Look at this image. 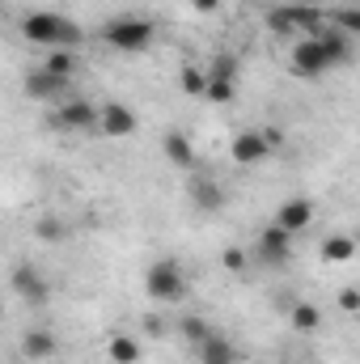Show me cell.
<instances>
[{
    "label": "cell",
    "instance_id": "obj_27",
    "mask_svg": "<svg viewBox=\"0 0 360 364\" xmlns=\"http://www.w3.org/2000/svg\"><path fill=\"white\" fill-rule=\"evenodd\" d=\"M208 77H216V81H238V60H233V55H216V64L208 68Z\"/></svg>",
    "mask_w": 360,
    "mask_h": 364
},
{
    "label": "cell",
    "instance_id": "obj_8",
    "mask_svg": "<svg viewBox=\"0 0 360 364\" xmlns=\"http://www.w3.org/2000/svg\"><path fill=\"white\" fill-rule=\"evenodd\" d=\"M309 220H314V199H305V195H297V199H288V203L275 208V225L288 229V233H305Z\"/></svg>",
    "mask_w": 360,
    "mask_h": 364
},
{
    "label": "cell",
    "instance_id": "obj_15",
    "mask_svg": "<svg viewBox=\"0 0 360 364\" xmlns=\"http://www.w3.org/2000/svg\"><path fill=\"white\" fill-rule=\"evenodd\" d=\"M64 85H68V81L51 77L47 68H38V73H30V77H26V93H30V97H55Z\"/></svg>",
    "mask_w": 360,
    "mask_h": 364
},
{
    "label": "cell",
    "instance_id": "obj_19",
    "mask_svg": "<svg viewBox=\"0 0 360 364\" xmlns=\"http://www.w3.org/2000/svg\"><path fill=\"white\" fill-rule=\"evenodd\" d=\"M51 77H60V81H73V73H77V55L68 51V47H55L51 55H47V64H43Z\"/></svg>",
    "mask_w": 360,
    "mask_h": 364
},
{
    "label": "cell",
    "instance_id": "obj_9",
    "mask_svg": "<svg viewBox=\"0 0 360 364\" xmlns=\"http://www.w3.org/2000/svg\"><path fill=\"white\" fill-rule=\"evenodd\" d=\"M288 255H292V233L271 220L268 229L259 233V259H268V263H288Z\"/></svg>",
    "mask_w": 360,
    "mask_h": 364
},
{
    "label": "cell",
    "instance_id": "obj_10",
    "mask_svg": "<svg viewBox=\"0 0 360 364\" xmlns=\"http://www.w3.org/2000/svg\"><path fill=\"white\" fill-rule=\"evenodd\" d=\"M13 292H17L21 301H30V305H43V301H47V284H43V275L34 272L30 263L13 267Z\"/></svg>",
    "mask_w": 360,
    "mask_h": 364
},
{
    "label": "cell",
    "instance_id": "obj_3",
    "mask_svg": "<svg viewBox=\"0 0 360 364\" xmlns=\"http://www.w3.org/2000/svg\"><path fill=\"white\" fill-rule=\"evenodd\" d=\"M268 26L275 34L314 38V34H322V9H314V4H280V9L268 13Z\"/></svg>",
    "mask_w": 360,
    "mask_h": 364
},
{
    "label": "cell",
    "instance_id": "obj_22",
    "mask_svg": "<svg viewBox=\"0 0 360 364\" xmlns=\"http://www.w3.org/2000/svg\"><path fill=\"white\" fill-rule=\"evenodd\" d=\"M179 331H182V339H186V343H195V348H199L203 339H212V335H216V331H212V326H208L203 318H182Z\"/></svg>",
    "mask_w": 360,
    "mask_h": 364
},
{
    "label": "cell",
    "instance_id": "obj_18",
    "mask_svg": "<svg viewBox=\"0 0 360 364\" xmlns=\"http://www.w3.org/2000/svg\"><path fill=\"white\" fill-rule=\"evenodd\" d=\"M322 47H327V55H331V64H344L348 55H352V47H348V34L344 30H322V34H314Z\"/></svg>",
    "mask_w": 360,
    "mask_h": 364
},
{
    "label": "cell",
    "instance_id": "obj_1",
    "mask_svg": "<svg viewBox=\"0 0 360 364\" xmlns=\"http://www.w3.org/2000/svg\"><path fill=\"white\" fill-rule=\"evenodd\" d=\"M21 34L34 43V47H81V26L77 21H68V17H60V13H26V21H21Z\"/></svg>",
    "mask_w": 360,
    "mask_h": 364
},
{
    "label": "cell",
    "instance_id": "obj_2",
    "mask_svg": "<svg viewBox=\"0 0 360 364\" xmlns=\"http://www.w3.org/2000/svg\"><path fill=\"white\" fill-rule=\"evenodd\" d=\"M153 38H157V26L144 21V17H115V21L102 26V43L115 47V51H127V55L132 51H149Z\"/></svg>",
    "mask_w": 360,
    "mask_h": 364
},
{
    "label": "cell",
    "instance_id": "obj_16",
    "mask_svg": "<svg viewBox=\"0 0 360 364\" xmlns=\"http://www.w3.org/2000/svg\"><path fill=\"white\" fill-rule=\"evenodd\" d=\"M356 255V237H344V233H331L327 242H322V259L327 263H348Z\"/></svg>",
    "mask_w": 360,
    "mask_h": 364
},
{
    "label": "cell",
    "instance_id": "obj_26",
    "mask_svg": "<svg viewBox=\"0 0 360 364\" xmlns=\"http://www.w3.org/2000/svg\"><path fill=\"white\" fill-rule=\"evenodd\" d=\"M335 30H344L348 38H352V34L360 38V9H356V4H352V9H339V13H335Z\"/></svg>",
    "mask_w": 360,
    "mask_h": 364
},
{
    "label": "cell",
    "instance_id": "obj_29",
    "mask_svg": "<svg viewBox=\"0 0 360 364\" xmlns=\"http://www.w3.org/2000/svg\"><path fill=\"white\" fill-rule=\"evenodd\" d=\"M339 309L360 314V292H356V288H344V292H339Z\"/></svg>",
    "mask_w": 360,
    "mask_h": 364
},
{
    "label": "cell",
    "instance_id": "obj_11",
    "mask_svg": "<svg viewBox=\"0 0 360 364\" xmlns=\"http://www.w3.org/2000/svg\"><path fill=\"white\" fill-rule=\"evenodd\" d=\"M191 203H195V208H199L203 216L221 212V208H225V191H221V182H212V178L191 182Z\"/></svg>",
    "mask_w": 360,
    "mask_h": 364
},
{
    "label": "cell",
    "instance_id": "obj_28",
    "mask_svg": "<svg viewBox=\"0 0 360 364\" xmlns=\"http://www.w3.org/2000/svg\"><path fill=\"white\" fill-rule=\"evenodd\" d=\"M225 267H229V272H246V250L229 246V250H225Z\"/></svg>",
    "mask_w": 360,
    "mask_h": 364
},
{
    "label": "cell",
    "instance_id": "obj_31",
    "mask_svg": "<svg viewBox=\"0 0 360 364\" xmlns=\"http://www.w3.org/2000/svg\"><path fill=\"white\" fill-rule=\"evenodd\" d=\"M225 364H238V360H225Z\"/></svg>",
    "mask_w": 360,
    "mask_h": 364
},
{
    "label": "cell",
    "instance_id": "obj_5",
    "mask_svg": "<svg viewBox=\"0 0 360 364\" xmlns=\"http://www.w3.org/2000/svg\"><path fill=\"white\" fill-rule=\"evenodd\" d=\"M292 73L297 77H305V81H314V77H322V73H331L335 64H331V55H327V47L318 43V38H297V47H292Z\"/></svg>",
    "mask_w": 360,
    "mask_h": 364
},
{
    "label": "cell",
    "instance_id": "obj_21",
    "mask_svg": "<svg viewBox=\"0 0 360 364\" xmlns=\"http://www.w3.org/2000/svg\"><path fill=\"white\" fill-rule=\"evenodd\" d=\"M292 326L297 331H318L322 326V314H318V305H292Z\"/></svg>",
    "mask_w": 360,
    "mask_h": 364
},
{
    "label": "cell",
    "instance_id": "obj_6",
    "mask_svg": "<svg viewBox=\"0 0 360 364\" xmlns=\"http://www.w3.org/2000/svg\"><path fill=\"white\" fill-rule=\"evenodd\" d=\"M280 144V136L275 132H238L233 136V144H229V153H233V161L238 166H255V161H263L271 149Z\"/></svg>",
    "mask_w": 360,
    "mask_h": 364
},
{
    "label": "cell",
    "instance_id": "obj_4",
    "mask_svg": "<svg viewBox=\"0 0 360 364\" xmlns=\"http://www.w3.org/2000/svg\"><path fill=\"white\" fill-rule=\"evenodd\" d=\"M144 292L153 301H162V305H174V301H182V292H186V275H182V267L174 259H157L144 272Z\"/></svg>",
    "mask_w": 360,
    "mask_h": 364
},
{
    "label": "cell",
    "instance_id": "obj_13",
    "mask_svg": "<svg viewBox=\"0 0 360 364\" xmlns=\"http://www.w3.org/2000/svg\"><path fill=\"white\" fill-rule=\"evenodd\" d=\"M162 149H166V157H170L179 170H191V166H195V149H191V140H186L182 132H166Z\"/></svg>",
    "mask_w": 360,
    "mask_h": 364
},
{
    "label": "cell",
    "instance_id": "obj_24",
    "mask_svg": "<svg viewBox=\"0 0 360 364\" xmlns=\"http://www.w3.org/2000/svg\"><path fill=\"white\" fill-rule=\"evenodd\" d=\"M182 90L191 93V97H203V93H208V73L195 68V64H186V68H182Z\"/></svg>",
    "mask_w": 360,
    "mask_h": 364
},
{
    "label": "cell",
    "instance_id": "obj_12",
    "mask_svg": "<svg viewBox=\"0 0 360 364\" xmlns=\"http://www.w3.org/2000/svg\"><path fill=\"white\" fill-rule=\"evenodd\" d=\"M60 123H64V127H93V123H97V106L73 97V102L60 106Z\"/></svg>",
    "mask_w": 360,
    "mask_h": 364
},
{
    "label": "cell",
    "instance_id": "obj_17",
    "mask_svg": "<svg viewBox=\"0 0 360 364\" xmlns=\"http://www.w3.org/2000/svg\"><path fill=\"white\" fill-rule=\"evenodd\" d=\"M106 356L115 364H140V343H136L132 335H115V339L106 343Z\"/></svg>",
    "mask_w": 360,
    "mask_h": 364
},
{
    "label": "cell",
    "instance_id": "obj_25",
    "mask_svg": "<svg viewBox=\"0 0 360 364\" xmlns=\"http://www.w3.org/2000/svg\"><path fill=\"white\" fill-rule=\"evenodd\" d=\"M34 233H38L43 242H64V237H68V229H64V225H60L55 216H43V220L34 225Z\"/></svg>",
    "mask_w": 360,
    "mask_h": 364
},
{
    "label": "cell",
    "instance_id": "obj_7",
    "mask_svg": "<svg viewBox=\"0 0 360 364\" xmlns=\"http://www.w3.org/2000/svg\"><path fill=\"white\" fill-rule=\"evenodd\" d=\"M97 127H102V136L123 140V136H136V114H132L123 102H106V106L97 110Z\"/></svg>",
    "mask_w": 360,
    "mask_h": 364
},
{
    "label": "cell",
    "instance_id": "obj_23",
    "mask_svg": "<svg viewBox=\"0 0 360 364\" xmlns=\"http://www.w3.org/2000/svg\"><path fill=\"white\" fill-rule=\"evenodd\" d=\"M208 102H216V106H229L233 97H238V81H216V77H208V93H203Z\"/></svg>",
    "mask_w": 360,
    "mask_h": 364
},
{
    "label": "cell",
    "instance_id": "obj_14",
    "mask_svg": "<svg viewBox=\"0 0 360 364\" xmlns=\"http://www.w3.org/2000/svg\"><path fill=\"white\" fill-rule=\"evenodd\" d=\"M199 360L203 364H225V360H238V352H233V343L225 339V335H212V339H203L199 348Z\"/></svg>",
    "mask_w": 360,
    "mask_h": 364
},
{
    "label": "cell",
    "instance_id": "obj_30",
    "mask_svg": "<svg viewBox=\"0 0 360 364\" xmlns=\"http://www.w3.org/2000/svg\"><path fill=\"white\" fill-rule=\"evenodd\" d=\"M191 9H195V13H216L221 0H191Z\"/></svg>",
    "mask_w": 360,
    "mask_h": 364
},
{
    "label": "cell",
    "instance_id": "obj_20",
    "mask_svg": "<svg viewBox=\"0 0 360 364\" xmlns=\"http://www.w3.org/2000/svg\"><path fill=\"white\" fill-rule=\"evenodd\" d=\"M21 348H26V356L43 360V356H51V352H55V335H51V331H26Z\"/></svg>",
    "mask_w": 360,
    "mask_h": 364
}]
</instances>
